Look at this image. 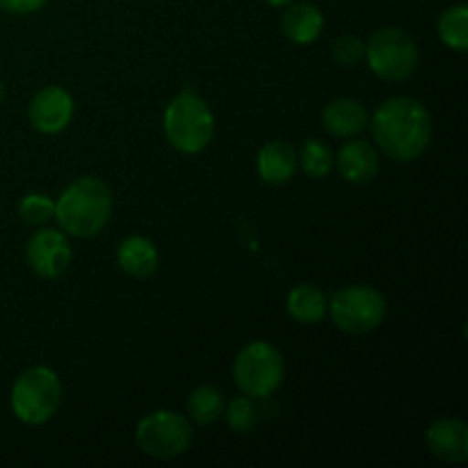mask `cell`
Masks as SVG:
<instances>
[{"instance_id":"1","label":"cell","mask_w":468,"mask_h":468,"mask_svg":"<svg viewBox=\"0 0 468 468\" xmlns=\"http://www.w3.org/2000/svg\"><path fill=\"white\" fill-rule=\"evenodd\" d=\"M378 151L396 163H411L432 142V114L411 96H396L379 105L368 122Z\"/></svg>"},{"instance_id":"2","label":"cell","mask_w":468,"mask_h":468,"mask_svg":"<svg viewBox=\"0 0 468 468\" xmlns=\"http://www.w3.org/2000/svg\"><path fill=\"white\" fill-rule=\"evenodd\" d=\"M112 190L96 176H80L55 201V219L71 238H94L112 218Z\"/></svg>"},{"instance_id":"3","label":"cell","mask_w":468,"mask_h":468,"mask_svg":"<svg viewBox=\"0 0 468 468\" xmlns=\"http://www.w3.org/2000/svg\"><path fill=\"white\" fill-rule=\"evenodd\" d=\"M163 128L167 142L178 154H201L215 135L213 110L197 91L186 90L169 101Z\"/></svg>"},{"instance_id":"4","label":"cell","mask_w":468,"mask_h":468,"mask_svg":"<svg viewBox=\"0 0 468 468\" xmlns=\"http://www.w3.org/2000/svg\"><path fill=\"white\" fill-rule=\"evenodd\" d=\"M14 416L26 425H44L58 414L62 405V382L48 366H32L23 370L9 396Z\"/></svg>"},{"instance_id":"5","label":"cell","mask_w":468,"mask_h":468,"mask_svg":"<svg viewBox=\"0 0 468 468\" xmlns=\"http://www.w3.org/2000/svg\"><path fill=\"white\" fill-rule=\"evenodd\" d=\"M192 441H195L192 420L172 410L151 411L135 428L137 448L154 460H176L190 451Z\"/></svg>"},{"instance_id":"6","label":"cell","mask_w":468,"mask_h":468,"mask_svg":"<svg viewBox=\"0 0 468 468\" xmlns=\"http://www.w3.org/2000/svg\"><path fill=\"white\" fill-rule=\"evenodd\" d=\"M286 364L282 352L268 341H254L238 352L233 361V379L242 396L254 400L270 398L283 382Z\"/></svg>"},{"instance_id":"7","label":"cell","mask_w":468,"mask_h":468,"mask_svg":"<svg viewBox=\"0 0 468 468\" xmlns=\"http://www.w3.org/2000/svg\"><path fill=\"white\" fill-rule=\"evenodd\" d=\"M327 314L332 323L346 334H370L387 318V300L368 283L341 288L329 297Z\"/></svg>"},{"instance_id":"8","label":"cell","mask_w":468,"mask_h":468,"mask_svg":"<svg viewBox=\"0 0 468 468\" xmlns=\"http://www.w3.org/2000/svg\"><path fill=\"white\" fill-rule=\"evenodd\" d=\"M364 58L370 71L387 82H402L419 67L416 41L400 27H382L366 41Z\"/></svg>"},{"instance_id":"9","label":"cell","mask_w":468,"mask_h":468,"mask_svg":"<svg viewBox=\"0 0 468 468\" xmlns=\"http://www.w3.org/2000/svg\"><path fill=\"white\" fill-rule=\"evenodd\" d=\"M26 261L32 272L41 279H58L73 261L71 242L62 229H44L32 233L26 247Z\"/></svg>"},{"instance_id":"10","label":"cell","mask_w":468,"mask_h":468,"mask_svg":"<svg viewBox=\"0 0 468 468\" xmlns=\"http://www.w3.org/2000/svg\"><path fill=\"white\" fill-rule=\"evenodd\" d=\"M76 103L73 96L59 85H46L32 96L27 105V117L32 128L41 135H58L71 123Z\"/></svg>"},{"instance_id":"11","label":"cell","mask_w":468,"mask_h":468,"mask_svg":"<svg viewBox=\"0 0 468 468\" xmlns=\"http://www.w3.org/2000/svg\"><path fill=\"white\" fill-rule=\"evenodd\" d=\"M425 443L437 460L446 464H462L468 460V425L452 416L432 420L425 432Z\"/></svg>"},{"instance_id":"12","label":"cell","mask_w":468,"mask_h":468,"mask_svg":"<svg viewBox=\"0 0 468 468\" xmlns=\"http://www.w3.org/2000/svg\"><path fill=\"white\" fill-rule=\"evenodd\" d=\"M334 165L338 167L341 176L346 181L356 183V186H364L370 183L379 172V151L373 142L368 140H350L338 149V154L334 155Z\"/></svg>"},{"instance_id":"13","label":"cell","mask_w":468,"mask_h":468,"mask_svg":"<svg viewBox=\"0 0 468 468\" xmlns=\"http://www.w3.org/2000/svg\"><path fill=\"white\" fill-rule=\"evenodd\" d=\"M368 110L355 99H332L323 110V126L338 140H350L368 128Z\"/></svg>"},{"instance_id":"14","label":"cell","mask_w":468,"mask_h":468,"mask_svg":"<svg viewBox=\"0 0 468 468\" xmlns=\"http://www.w3.org/2000/svg\"><path fill=\"white\" fill-rule=\"evenodd\" d=\"M160 256L154 242L144 236H128L117 247V265L122 272L135 279L154 277Z\"/></svg>"},{"instance_id":"15","label":"cell","mask_w":468,"mask_h":468,"mask_svg":"<svg viewBox=\"0 0 468 468\" xmlns=\"http://www.w3.org/2000/svg\"><path fill=\"white\" fill-rule=\"evenodd\" d=\"M256 167H259V176L270 186H283L291 181L297 172V151L292 144L283 140L268 142L263 149L259 151L256 158Z\"/></svg>"},{"instance_id":"16","label":"cell","mask_w":468,"mask_h":468,"mask_svg":"<svg viewBox=\"0 0 468 468\" xmlns=\"http://www.w3.org/2000/svg\"><path fill=\"white\" fill-rule=\"evenodd\" d=\"M324 27V16L314 3H291L282 16V30L292 44H314Z\"/></svg>"},{"instance_id":"17","label":"cell","mask_w":468,"mask_h":468,"mask_svg":"<svg viewBox=\"0 0 468 468\" xmlns=\"http://www.w3.org/2000/svg\"><path fill=\"white\" fill-rule=\"evenodd\" d=\"M329 297L314 283H300L286 297V311L295 323L318 324L327 315Z\"/></svg>"},{"instance_id":"18","label":"cell","mask_w":468,"mask_h":468,"mask_svg":"<svg viewBox=\"0 0 468 468\" xmlns=\"http://www.w3.org/2000/svg\"><path fill=\"white\" fill-rule=\"evenodd\" d=\"M224 407H227L224 393L218 387H213V384L197 387L190 393V398H187V414H190V420L201 425V428L222 419Z\"/></svg>"},{"instance_id":"19","label":"cell","mask_w":468,"mask_h":468,"mask_svg":"<svg viewBox=\"0 0 468 468\" xmlns=\"http://www.w3.org/2000/svg\"><path fill=\"white\" fill-rule=\"evenodd\" d=\"M439 39L448 46V48L457 50V53H466L468 50V5L457 3L443 9L439 16Z\"/></svg>"},{"instance_id":"20","label":"cell","mask_w":468,"mask_h":468,"mask_svg":"<svg viewBox=\"0 0 468 468\" xmlns=\"http://www.w3.org/2000/svg\"><path fill=\"white\" fill-rule=\"evenodd\" d=\"M297 165L304 169L306 176L311 178H327L334 169V151L329 144H324L318 137H311L304 142L300 155H297Z\"/></svg>"},{"instance_id":"21","label":"cell","mask_w":468,"mask_h":468,"mask_svg":"<svg viewBox=\"0 0 468 468\" xmlns=\"http://www.w3.org/2000/svg\"><path fill=\"white\" fill-rule=\"evenodd\" d=\"M224 419L227 425L238 434H250L259 425V407H256L254 398L238 396L224 407Z\"/></svg>"},{"instance_id":"22","label":"cell","mask_w":468,"mask_h":468,"mask_svg":"<svg viewBox=\"0 0 468 468\" xmlns=\"http://www.w3.org/2000/svg\"><path fill=\"white\" fill-rule=\"evenodd\" d=\"M18 215L27 227H46L55 218V201L46 195H39V192H32L21 199Z\"/></svg>"},{"instance_id":"23","label":"cell","mask_w":468,"mask_h":468,"mask_svg":"<svg viewBox=\"0 0 468 468\" xmlns=\"http://www.w3.org/2000/svg\"><path fill=\"white\" fill-rule=\"evenodd\" d=\"M364 48L366 44L356 35H343L334 41L332 58L336 64L350 69V67H356V64L364 59Z\"/></svg>"},{"instance_id":"24","label":"cell","mask_w":468,"mask_h":468,"mask_svg":"<svg viewBox=\"0 0 468 468\" xmlns=\"http://www.w3.org/2000/svg\"><path fill=\"white\" fill-rule=\"evenodd\" d=\"M48 0H0V9L7 14H16V16H26V14L39 12Z\"/></svg>"},{"instance_id":"25","label":"cell","mask_w":468,"mask_h":468,"mask_svg":"<svg viewBox=\"0 0 468 468\" xmlns=\"http://www.w3.org/2000/svg\"><path fill=\"white\" fill-rule=\"evenodd\" d=\"M268 5H272V7H288L291 3H295V0H265Z\"/></svg>"},{"instance_id":"26","label":"cell","mask_w":468,"mask_h":468,"mask_svg":"<svg viewBox=\"0 0 468 468\" xmlns=\"http://www.w3.org/2000/svg\"><path fill=\"white\" fill-rule=\"evenodd\" d=\"M5 96H7V90H5V82H3V80H0V105H3Z\"/></svg>"}]
</instances>
